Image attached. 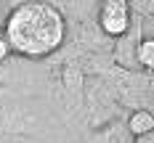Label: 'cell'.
Instances as JSON below:
<instances>
[{"label": "cell", "instance_id": "4", "mask_svg": "<svg viewBox=\"0 0 154 143\" xmlns=\"http://www.w3.org/2000/svg\"><path fill=\"white\" fill-rule=\"evenodd\" d=\"M136 56H138V61H141L143 69H152L154 66V40H141Z\"/></svg>", "mask_w": 154, "mask_h": 143}, {"label": "cell", "instance_id": "1", "mask_svg": "<svg viewBox=\"0 0 154 143\" xmlns=\"http://www.w3.org/2000/svg\"><path fill=\"white\" fill-rule=\"evenodd\" d=\"M64 16L56 5L29 0L16 5L5 19V34L8 50L27 58H40L53 53L64 43Z\"/></svg>", "mask_w": 154, "mask_h": 143}, {"label": "cell", "instance_id": "3", "mask_svg": "<svg viewBox=\"0 0 154 143\" xmlns=\"http://www.w3.org/2000/svg\"><path fill=\"white\" fill-rule=\"evenodd\" d=\"M128 127H130V133H133V135L154 133V117H152L146 109L133 111V114H130V119H128Z\"/></svg>", "mask_w": 154, "mask_h": 143}, {"label": "cell", "instance_id": "2", "mask_svg": "<svg viewBox=\"0 0 154 143\" xmlns=\"http://www.w3.org/2000/svg\"><path fill=\"white\" fill-rule=\"evenodd\" d=\"M98 21H101V29L112 37L125 34L128 32V5L125 3H104Z\"/></svg>", "mask_w": 154, "mask_h": 143}, {"label": "cell", "instance_id": "6", "mask_svg": "<svg viewBox=\"0 0 154 143\" xmlns=\"http://www.w3.org/2000/svg\"><path fill=\"white\" fill-rule=\"evenodd\" d=\"M8 53H11V50H8V43H5V40H3V34H0V61H3Z\"/></svg>", "mask_w": 154, "mask_h": 143}, {"label": "cell", "instance_id": "5", "mask_svg": "<svg viewBox=\"0 0 154 143\" xmlns=\"http://www.w3.org/2000/svg\"><path fill=\"white\" fill-rule=\"evenodd\" d=\"M133 143H154V133H143V135H136Z\"/></svg>", "mask_w": 154, "mask_h": 143}]
</instances>
